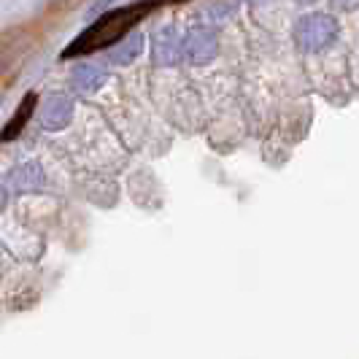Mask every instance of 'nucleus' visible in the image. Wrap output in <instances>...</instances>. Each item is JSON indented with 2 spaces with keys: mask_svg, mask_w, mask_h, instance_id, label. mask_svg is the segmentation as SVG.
Masks as SVG:
<instances>
[{
  "mask_svg": "<svg viewBox=\"0 0 359 359\" xmlns=\"http://www.w3.org/2000/svg\"><path fill=\"white\" fill-rule=\"evenodd\" d=\"M157 3H160V0H135V3H127V6H119V8L106 11L103 17L95 19L81 36L73 38L71 43L65 46L62 60L84 57V54L100 52V49H108V46L119 43L141 19H146V14H151V8H154Z\"/></svg>",
  "mask_w": 359,
  "mask_h": 359,
  "instance_id": "1",
  "label": "nucleus"
},
{
  "mask_svg": "<svg viewBox=\"0 0 359 359\" xmlns=\"http://www.w3.org/2000/svg\"><path fill=\"white\" fill-rule=\"evenodd\" d=\"M54 27L57 25L41 11L38 17L27 19V22H19V25L0 30V84H11L17 79L22 65L33 57V52L46 41V36Z\"/></svg>",
  "mask_w": 359,
  "mask_h": 359,
  "instance_id": "2",
  "label": "nucleus"
},
{
  "mask_svg": "<svg viewBox=\"0 0 359 359\" xmlns=\"http://www.w3.org/2000/svg\"><path fill=\"white\" fill-rule=\"evenodd\" d=\"M170 3H184V0H170Z\"/></svg>",
  "mask_w": 359,
  "mask_h": 359,
  "instance_id": "4",
  "label": "nucleus"
},
{
  "mask_svg": "<svg viewBox=\"0 0 359 359\" xmlns=\"http://www.w3.org/2000/svg\"><path fill=\"white\" fill-rule=\"evenodd\" d=\"M36 106H38V92H27L25 97H22V103L17 106V111H14V116L3 125V130H0V141H14L19 133L27 127V122L33 119V114H36Z\"/></svg>",
  "mask_w": 359,
  "mask_h": 359,
  "instance_id": "3",
  "label": "nucleus"
}]
</instances>
